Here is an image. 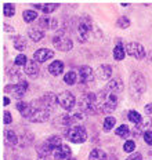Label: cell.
Returning <instances> with one entry per match:
<instances>
[{
    "instance_id": "83f0119b",
    "label": "cell",
    "mask_w": 152,
    "mask_h": 160,
    "mask_svg": "<svg viewBox=\"0 0 152 160\" xmlns=\"http://www.w3.org/2000/svg\"><path fill=\"white\" fill-rule=\"evenodd\" d=\"M22 18H24L25 24H31L35 19H38V12L33 11V10H25V11L22 12Z\"/></svg>"
},
{
    "instance_id": "2e32d148",
    "label": "cell",
    "mask_w": 152,
    "mask_h": 160,
    "mask_svg": "<svg viewBox=\"0 0 152 160\" xmlns=\"http://www.w3.org/2000/svg\"><path fill=\"white\" fill-rule=\"evenodd\" d=\"M40 102L50 111V109H53L55 106V104H58V98L54 92H46V94L40 98Z\"/></svg>"
},
{
    "instance_id": "ee69618b",
    "label": "cell",
    "mask_w": 152,
    "mask_h": 160,
    "mask_svg": "<svg viewBox=\"0 0 152 160\" xmlns=\"http://www.w3.org/2000/svg\"><path fill=\"white\" fill-rule=\"evenodd\" d=\"M144 112L147 113V115H151V113H152V102H151V104H147L144 106Z\"/></svg>"
},
{
    "instance_id": "9a60e30c",
    "label": "cell",
    "mask_w": 152,
    "mask_h": 160,
    "mask_svg": "<svg viewBox=\"0 0 152 160\" xmlns=\"http://www.w3.org/2000/svg\"><path fill=\"white\" fill-rule=\"evenodd\" d=\"M39 26L42 29H57L58 28V19L51 18V17H42L39 18Z\"/></svg>"
},
{
    "instance_id": "d4e9b609",
    "label": "cell",
    "mask_w": 152,
    "mask_h": 160,
    "mask_svg": "<svg viewBox=\"0 0 152 160\" xmlns=\"http://www.w3.org/2000/svg\"><path fill=\"white\" fill-rule=\"evenodd\" d=\"M107 159H108L107 152H104L100 148H95L89 153V160H107Z\"/></svg>"
},
{
    "instance_id": "f35d334b",
    "label": "cell",
    "mask_w": 152,
    "mask_h": 160,
    "mask_svg": "<svg viewBox=\"0 0 152 160\" xmlns=\"http://www.w3.org/2000/svg\"><path fill=\"white\" fill-rule=\"evenodd\" d=\"M134 149H135V142L133 141V139H127V141L123 144V151H124V152L133 153Z\"/></svg>"
},
{
    "instance_id": "ab89813d",
    "label": "cell",
    "mask_w": 152,
    "mask_h": 160,
    "mask_svg": "<svg viewBox=\"0 0 152 160\" xmlns=\"http://www.w3.org/2000/svg\"><path fill=\"white\" fill-rule=\"evenodd\" d=\"M28 106H29V102H25V101H19L17 105H15V108H17V111L21 113V116L24 115V113L28 111Z\"/></svg>"
},
{
    "instance_id": "7bdbcfd3",
    "label": "cell",
    "mask_w": 152,
    "mask_h": 160,
    "mask_svg": "<svg viewBox=\"0 0 152 160\" xmlns=\"http://www.w3.org/2000/svg\"><path fill=\"white\" fill-rule=\"evenodd\" d=\"M126 160H143V155H141V153H131L130 156H129V158L126 159Z\"/></svg>"
},
{
    "instance_id": "ffe728a7",
    "label": "cell",
    "mask_w": 152,
    "mask_h": 160,
    "mask_svg": "<svg viewBox=\"0 0 152 160\" xmlns=\"http://www.w3.org/2000/svg\"><path fill=\"white\" fill-rule=\"evenodd\" d=\"M64 68H65L64 62L57 59V61L51 62V64L48 65V72H50L53 76H59V75H62V72H64Z\"/></svg>"
},
{
    "instance_id": "9c48e42d",
    "label": "cell",
    "mask_w": 152,
    "mask_h": 160,
    "mask_svg": "<svg viewBox=\"0 0 152 160\" xmlns=\"http://www.w3.org/2000/svg\"><path fill=\"white\" fill-rule=\"evenodd\" d=\"M57 98H58L59 106H61V108H64L65 111L71 112L72 109L75 108L76 98H75V95L72 94L71 91H62V92H59V94L57 95Z\"/></svg>"
},
{
    "instance_id": "484cf974",
    "label": "cell",
    "mask_w": 152,
    "mask_h": 160,
    "mask_svg": "<svg viewBox=\"0 0 152 160\" xmlns=\"http://www.w3.org/2000/svg\"><path fill=\"white\" fill-rule=\"evenodd\" d=\"M46 145H47L48 148H50L51 151L54 152L55 149L59 148V146L62 145V141H61V138H59L58 135H51L50 138H47V139H46Z\"/></svg>"
},
{
    "instance_id": "7dc6e473",
    "label": "cell",
    "mask_w": 152,
    "mask_h": 160,
    "mask_svg": "<svg viewBox=\"0 0 152 160\" xmlns=\"http://www.w3.org/2000/svg\"><path fill=\"white\" fill-rule=\"evenodd\" d=\"M120 4H122V6H123V7H127V6H129V4H130V3H124V2H122V3H120Z\"/></svg>"
},
{
    "instance_id": "bcb514c9",
    "label": "cell",
    "mask_w": 152,
    "mask_h": 160,
    "mask_svg": "<svg viewBox=\"0 0 152 160\" xmlns=\"http://www.w3.org/2000/svg\"><path fill=\"white\" fill-rule=\"evenodd\" d=\"M8 104H10V98H8V97H4V98H3V105L7 106Z\"/></svg>"
},
{
    "instance_id": "277c9868",
    "label": "cell",
    "mask_w": 152,
    "mask_h": 160,
    "mask_svg": "<svg viewBox=\"0 0 152 160\" xmlns=\"http://www.w3.org/2000/svg\"><path fill=\"white\" fill-rule=\"evenodd\" d=\"M94 28V22L91 21L90 17L84 15L83 18H80L78 21V24L75 26V35H76V39H78L79 43H86L90 38L91 32Z\"/></svg>"
},
{
    "instance_id": "4fadbf2b",
    "label": "cell",
    "mask_w": 152,
    "mask_h": 160,
    "mask_svg": "<svg viewBox=\"0 0 152 160\" xmlns=\"http://www.w3.org/2000/svg\"><path fill=\"white\" fill-rule=\"evenodd\" d=\"M53 156H54L55 160H69L72 158V151L68 145L62 144L59 148H57L53 152Z\"/></svg>"
},
{
    "instance_id": "4dcf8cb0",
    "label": "cell",
    "mask_w": 152,
    "mask_h": 160,
    "mask_svg": "<svg viewBox=\"0 0 152 160\" xmlns=\"http://www.w3.org/2000/svg\"><path fill=\"white\" fill-rule=\"evenodd\" d=\"M115 123H116V119H115L114 116H108V118H105L104 119V131L105 132L111 131V130L115 127Z\"/></svg>"
},
{
    "instance_id": "5b68a950",
    "label": "cell",
    "mask_w": 152,
    "mask_h": 160,
    "mask_svg": "<svg viewBox=\"0 0 152 160\" xmlns=\"http://www.w3.org/2000/svg\"><path fill=\"white\" fill-rule=\"evenodd\" d=\"M79 109L84 115H97L98 111V98L94 92H86L79 99Z\"/></svg>"
},
{
    "instance_id": "d590c367",
    "label": "cell",
    "mask_w": 152,
    "mask_h": 160,
    "mask_svg": "<svg viewBox=\"0 0 152 160\" xmlns=\"http://www.w3.org/2000/svg\"><path fill=\"white\" fill-rule=\"evenodd\" d=\"M58 7H59L58 3H46V4H43L42 10L44 14H51V12H54Z\"/></svg>"
},
{
    "instance_id": "3957f363",
    "label": "cell",
    "mask_w": 152,
    "mask_h": 160,
    "mask_svg": "<svg viewBox=\"0 0 152 160\" xmlns=\"http://www.w3.org/2000/svg\"><path fill=\"white\" fill-rule=\"evenodd\" d=\"M147 90V82L140 72H133L129 82V92L133 97V99H140L141 95Z\"/></svg>"
},
{
    "instance_id": "7c38bea8",
    "label": "cell",
    "mask_w": 152,
    "mask_h": 160,
    "mask_svg": "<svg viewBox=\"0 0 152 160\" xmlns=\"http://www.w3.org/2000/svg\"><path fill=\"white\" fill-rule=\"evenodd\" d=\"M55 52L53 51V50H48V48H39L33 52V59L36 62H39V64H43V62L48 61V59H51L53 57H54Z\"/></svg>"
},
{
    "instance_id": "e0dca14e",
    "label": "cell",
    "mask_w": 152,
    "mask_h": 160,
    "mask_svg": "<svg viewBox=\"0 0 152 160\" xmlns=\"http://www.w3.org/2000/svg\"><path fill=\"white\" fill-rule=\"evenodd\" d=\"M3 135H4V141L8 146H15L19 144V137L17 135V132H15L14 130H10V128L4 130Z\"/></svg>"
},
{
    "instance_id": "74e56055",
    "label": "cell",
    "mask_w": 152,
    "mask_h": 160,
    "mask_svg": "<svg viewBox=\"0 0 152 160\" xmlns=\"http://www.w3.org/2000/svg\"><path fill=\"white\" fill-rule=\"evenodd\" d=\"M29 59L26 58L25 54H18L17 57H15V61H14V65L15 66H25L26 64H28Z\"/></svg>"
},
{
    "instance_id": "6da1fadb",
    "label": "cell",
    "mask_w": 152,
    "mask_h": 160,
    "mask_svg": "<svg viewBox=\"0 0 152 160\" xmlns=\"http://www.w3.org/2000/svg\"><path fill=\"white\" fill-rule=\"evenodd\" d=\"M22 118L28 119L32 123H44L50 118V111L42 104L40 99L39 101H32L29 102L28 111L22 115Z\"/></svg>"
},
{
    "instance_id": "5bb4252c",
    "label": "cell",
    "mask_w": 152,
    "mask_h": 160,
    "mask_svg": "<svg viewBox=\"0 0 152 160\" xmlns=\"http://www.w3.org/2000/svg\"><path fill=\"white\" fill-rule=\"evenodd\" d=\"M151 126H152V119L145 118V119H143L141 123H138V124L134 126V130L131 131V134H133L134 137H140V135H143L145 131H148Z\"/></svg>"
},
{
    "instance_id": "603a6c76",
    "label": "cell",
    "mask_w": 152,
    "mask_h": 160,
    "mask_svg": "<svg viewBox=\"0 0 152 160\" xmlns=\"http://www.w3.org/2000/svg\"><path fill=\"white\" fill-rule=\"evenodd\" d=\"M124 57H126V47L123 46V43L119 42L114 48V58L116 61H123Z\"/></svg>"
},
{
    "instance_id": "7a4b0ae2",
    "label": "cell",
    "mask_w": 152,
    "mask_h": 160,
    "mask_svg": "<svg viewBox=\"0 0 152 160\" xmlns=\"http://www.w3.org/2000/svg\"><path fill=\"white\" fill-rule=\"evenodd\" d=\"M119 94L109 91L107 87L101 90L100 94L97 95L98 98V111L100 113H112L115 112L119 101Z\"/></svg>"
},
{
    "instance_id": "d6a6232c",
    "label": "cell",
    "mask_w": 152,
    "mask_h": 160,
    "mask_svg": "<svg viewBox=\"0 0 152 160\" xmlns=\"http://www.w3.org/2000/svg\"><path fill=\"white\" fill-rule=\"evenodd\" d=\"M32 141H33V135L32 134H29V132H26V135L24 134L21 137V138H19V146H21V148H25V146H29L32 144Z\"/></svg>"
},
{
    "instance_id": "44dd1931",
    "label": "cell",
    "mask_w": 152,
    "mask_h": 160,
    "mask_svg": "<svg viewBox=\"0 0 152 160\" xmlns=\"http://www.w3.org/2000/svg\"><path fill=\"white\" fill-rule=\"evenodd\" d=\"M39 71H40V68H39V62H36L35 59H32V61H28V64L25 65V73L28 76H31V78H35V76L39 75Z\"/></svg>"
},
{
    "instance_id": "c3c4849f",
    "label": "cell",
    "mask_w": 152,
    "mask_h": 160,
    "mask_svg": "<svg viewBox=\"0 0 152 160\" xmlns=\"http://www.w3.org/2000/svg\"><path fill=\"white\" fill-rule=\"evenodd\" d=\"M69 160H76V159H75V158H71V159H69Z\"/></svg>"
},
{
    "instance_id": "8992f818",
    "label": "cell",
    "mask_w": 152,
    "mask_h": 160,
    "mask_svg": "<svg viewBox=\"0 0 152 160\" xmlns=\"http://www.w3.org/2000/svg\"><path fill=\"white\" fill-rule=\"evenodd\" d=\"M53 46L58 50V51H71L73 48V42L71 40V38L65 33V31H59L55 33V36L53 38Z\"/></svg>"
},
{
    "instance_id": "836d02e7",
    "label": "cell",
    "mask_w": 152,
    "mask_h": 160,
    "mask_svg": "<svg viewBox=\"0 0 152 160\" xmlns=\"http://www.w3.org/2000/svg\"><path fill=\"white\" fill-rule=\"evenodd\" d=\"M127 119L130 120L131 123H134V124H138V123L143 122V118H141V115L137 111H130L129 112L127 113Z\"/></svg>"
},
{
    "instance_id": "ac0fdd59",
    "label": "cell",
    "mask_w": 152,
    "mask_h": 160,
    "mask_svg": "<svg viewBox=\"0 0 152 160\" xmlns=\"http://www.w3.org/2000/svg\"><path fill=\"white\" fill-rule=\"evenodd\" d=\"M36 151H38L36 152L38 153V160H50L51 159L53 151L48 148L47 145H46V142L44 144H42V145H39Z\"/></svg>"
},
{
    "instance_id": "f546056e",
    "label": "cell",
    "mask_w": 152,
    "mask_h": 160,
    "mask_svg": "<svg viewBox=\"0 0 152 160\" xmlns=\"http://www.w3.org/2000/svg\"><path fill=\"white\" fill-rule=\"evenodd\" d=\"M76 80H78V75H76V72H73V71H69L64 75V82L67 83L68 86H73L76 83Z\"/></svg>"
},
{
    "instance_id": "b9f144b4",
    "label": "cell",
    "mask_w": 152,
    "mask_h": 160,
    "mask_svg": "<svg viewBox=\"0 0 152 160\" xmlns=\"http://www.w3.org/2000/svg\"><path fill=\"white\" fill-rule=\"evenodd\" d=\"M11 122H13L11 113L8 111H4V113H3V123H4V124H11Z\"/></svg>"
},
{
    "instance_id": "d6986e66",
    "label": "cell",
    "mask_w": 152,
    "mask_h": 160,
    "mask_svg": "<svg viewBox=\"0 0 152 160\" xmlns=\"http://www.w3.org/2000/svg\"><path fill=\"white\" fill-rule=\"evenodd\" d=\"M95 75H97V78L100 79V80H102V82H105V80H109L111 76H112V68H111L109 65H101V66H98Z\"/></svg>"
},
{
    "instance_id": "4316f807",
    "label": "cell",
    "mask_w": 152,
    "mask_h": 160,
    "mask_svg": "<svg viewBox=\"0 0 152 160\" xmlns=\"http://www.w3.org/2000/svg\"><path fill=\"white\" fill-rule=\"evenodd\" d=\"M13 44H14V48L18 50V51H25L26 50V40L24 36H15V38H13Z\"/></svg>"
},
{
    "instance_id": "52a82bcc",
    "label": "cell",
    "mask_w": 152,
    "mask_h": 160,
    "mask_svg": "<svg viewBox=\"0 0 152 160\" xmlns=\"http://www.w3.org/2000/svg\"><path fill=\"white\" fill-rule=\"evenodd\" d=\"M65 137L73 144H83L87 139V131L82 126H72L65 130Z\"/></svg>"
},
{
    "instance_id": "7402d4cb",
    "label": "cell",
    "mask_w": 152,
    "mask_h": 160,
    "mask_svg": "<svg viewBox=\"0 0 152 160\" xmlns=\"http://www.w3.org/2000/svg\"><path fill=\"white\" fill-rule=\"evenodd\" d=\"M28 35L33 42H40V40L44 38V31H43L40 26H32V28L29 29Z\"/></svg>"
},
{
    "instance_id": "1f68e13d",
    "label": "cell",
    "mask_w": 152,
    "mask_h": 160,
    "mask_svg": "<svg viewBox=\"0 0 152 160\" xmlns=\"http://www.w3.org/2000/svg\"><path fill=\"white\" fill-rule=\"evenodd\" d=\"M7 75H8V78L11 80H19V82H22L21 80V72L18 71V66L14 65L13 68H10L7 71Z\"/></svg>"
},
{
    "instance_id": "8fae6325",
    "label": "cell",
    "mask_w": 152,
    "mask_h": 160,
    "mask_svg": "<svg viewBox=\"0 0 152 160\" xmlns=\"http://www.w3.org/2000/svg\"><path fill=\"white\" fill-rule=\"evenodd\" d=\"M94 76L95 73L94 71L90 68V66L84 65V66H80L79 68V84L80 86H87V84H91L94 82Z\"/></svg>"
},
{
    "instance_id": "ba28073f",
    "label": "cell",
    "mask_w": 152,
    "mask_h": 160,
    "mask_svg": "<svg viewBox=\"0 0 152 160\" xmlns=\"http://www.w3.org/2000/svg\"><path fill=\"white\" fill-rule=\"evenodd\" d=\"M28 83L25 82V80H22V82L19 83H15V84H8L4 87V92L6 94H11L13 97H15V98L21 99L22 97L25 95V92L28 91Z\"/></svg>"
},
{
    "instance_id": "f6af8a7d",
    "label": "cell",
    "mask_w": 152,
    "mask_h": 160,
    "mask_svg": "<svg viewBox=\"0 0 152 160\" xmlns=\"http://www.w3.org/2000/svg\"><path fill=\"white\" fill-rule=\"evenodd\" d=\"M3 31H6V32H13V31H14V28H13V26L11 25H8V24H4V25H3Z\"/></svg>"
},
{
    "instance_id": "30bf717a",
    "label": "cell",
    "mask_w": 152,
    "mask_h": 160,
    "mask_svg": "<svg viewBox=\"0 0 152 160\" xmlns=\"http://www.w3.org/2000/svg\"><path fill=\"white\" fill-rule=\"evenodd\" d=\"M126 54H129L135 59H143L147 55V51H145L143 44H140L137 42H130L126 44Z\"/></svg>"
},
{
    "instance_id": "cb8c5ba5",
    "label": "cell",
    "mask_w": 152,
    "mask_h": 160,
    "mask_svg": "<svg viewBox=\"0 0 152 160\" xmlns=\"http://www.w3.org/2000/svg\"><path fill=\"white\" fill-rule=\"evenodd\" d=\"M107 88L109 90V91H112V92L119 94L120 91H123V82H122L120 79H114L107 84Z\"/></svg>"
},
{
    "instance_id": "f1b7e54d",
    "label": "cell",
    "mask_w": 152,
    "mask_h": 160,
    "mask_svg": "<svg viewBox=\"0 0 152 160\" xmlns=\"http://www.w3.org/2000/svg\"><path fill=\"white\" fill-rule=\"evenodd\" d=\"M115 132H116L118 137H120V138H124V139H126L127 137L131 134V131H130V128H129L127 124H120L116 130H115Z\"/></svg>"
},
{
    "instance_id": "60d3db41",
    "label": "cell",
    "mask_w": 152,
    "mask_h": 160,
    "mask_svg": "<svg viewBox=\"0 0 152 160\" xmlns=\"http://www.w3.org/2000/svg\"><path fill=\"white\" fill-rule=\"evenodd\" d=\"M143 138H144L145 144L152 146V131H151V130H148V131L144 132V134H143Z\"/></svg>"
},
{
    "instance_id": "e575fe53",
    "label": "cell",
    "mask_w": 152,
    "mask_h": 160,
    "mask_svg": "<svg viewBox=\"0 0 152 160\" xmlns=\"http://www.w3.org/2000/svg\"><path fill=\"white\" fill-rule=\"evenodd\" d=\"M3 14L6 17H13L15 14V6L13 3H4L3 4Z\"/></svg>"
},
{
    "instance_id": "8d00e7d4",
    "label": "cell",
    "mask_w": 152,
    "mask_h": 160,
    "mask_svg": "<svg viewBox=\"0 0 152 160\" xmlns=\"http://www.w3.org/2000/svg\"><path fill=\"white\" fill-rule=\"evenodd\" d=\"M116 25L120 29H126V28H129V26L131 25V22H130V19H129L127 17H119V18L116 19Z\"/></svg>"
}]
</instances>
